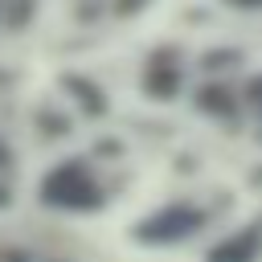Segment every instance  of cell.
<instances>
[{"label":"cell","instance_id":"1","mask_svg":"<svg viewBox=\"0 0 262 262\" xmlns=\"http://www.w3.org/2000/svg\"><path fill=\"white\" fill-rule=\"evenodd\" d=\"M254 254H258V233H237V237L221 242L209 254V262H250Z\"/></svg>","mask_w":262,"mask_h":262},{"label":"cell","instance_id":"2","mask_svg":"<svg viewBox=\"0 0 262 262\" xmlns=\"http://www.w3.org/2000/svg\"><path fill=\"white\" fill-rule=\"evenodd\" d=\"M139 4H143V0H119V4H115V8H119V16H127V12H135V8H139Z\"/></svg>","mask_w":262,"mask_h":262}]
</instances>
